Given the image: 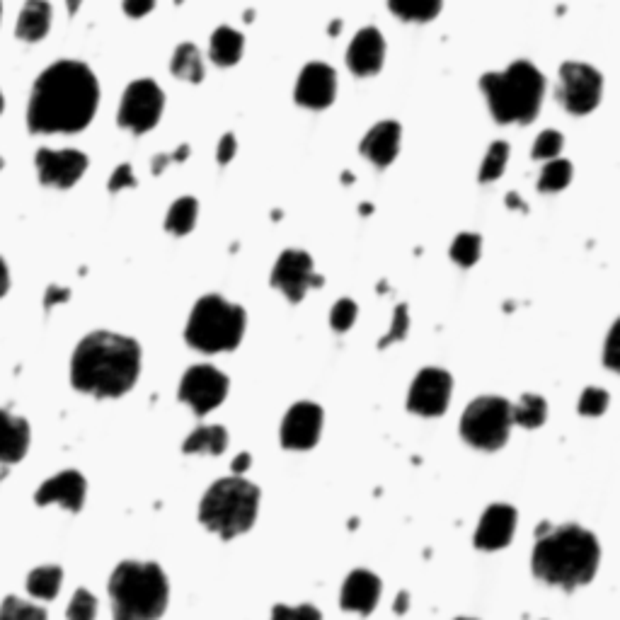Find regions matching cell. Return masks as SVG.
<instances>
[{
    "label": "cell",
    "mask_w": 620,
    "mask_h": 620,
    "mask_svg": "<svg viewBox=\"0 0 620 620\" xmlns=\"http://www.w3.org/2000/svg\"><path fill=\"white\" fill-rule=\"evenodd\" d=\"M100 83L80 61H56L34 83L27 126L32 134H78L93 122Z\"/></svg>",
    "instance_id": "obj_1"
},
{
    "label": "cell",
    "mask_w": 620,
    "mask_h": 620,
    "mask_svg": "<svg viewBox=\"0 0 620 620\" xmlns=\"http://www.w3.org/2000/svg\"><path fill=\"white\" fill-rule=\"evenodd\" d=\"M141 373V347L131 337L97 330L78 344L71 359V381L80 393L119 398L129 393Z\"/></svg>",
    "instance_id": "obj_2"
},
{
    "label": "cell",
    "mask_w": 620,
    "mask_h": 620,
    "mask_svg": "<svg viewBox=\"0 0 620 620\" xmlns=\"http://www.w3.org/2000/svg\"><path fill=\"white\" fill-rule=\"evenodd\" d=\"M538 543L533 548V574L550 587L574 591L599 572L601 545L587 528L562 524L558 528L543 524L536 531Z\"/></svg>",
    "instance_id": "obj_3"
},
{
    "label": "cell",
    "mask_w": 620,
    "mask_h": 620,
    "mask_svg": "<svg viewBox=\"0 0 620 620\" xmlns=\"http://www.w3.org/2000/svg\"><path fill=\"white\" fill-rule=\"evenodd\" d=\"M490 114L497 124H531L545 97V78L531 61H514L504 71H490L480 78Z\"/></svg>",
    "instance_id": "obj_4"
},
{
    "label": "cell",
    "mask_w": 620,
    "mask_h": 620,
    "mask_svg": "<svg viewBox=\"0 0 620 620\" xmlns=\"http://www.w3.org/2000/svg\"><path fill=\"white\" fill-rule=\"evenodd\" d=\"M114 620H158L170 601V584L155 562L126 560L109 579Z\"/></svg>",
    "instance_id": "obj_5"
},
{
    "label": "cell",
    "mask_w": 620,
    "mask_h": 620,
    "mask_svg": "<svg viewBox=\"0 0 620 620\" xmlns=\"http://www.w3.org/2000/svg\"><path fill=\"white\" fill-rule=\"evenodd\" d=\"M260 509V487L233 475L214 482L199 504V521L223 541L248 533Z\"/></svg>",
    "instance_id": "obj_6"
},
{
    "label": "cell",
    "mask_w": 620,
    "mask_h": 620,
    "mask_svg": "<svg viewBox=\"0 0 620 620\" xmlns=\"http://www.w3.org/2000/svg\"><path fill=\"white\" fill-rule=\"evenodd\" d=\"M248 315L243 306L226 301L223 296L209 294L194 303L189 313L185 340L189 347L204 354L233 352L243 342Z\"/></svg>",
    "instance_id": "obj_7"
},
{
    "label": "cell",
    "mask_w": 620,
    "mask_h": 620,
    "mask_svg": "<svg viewBox=\"0 0 620 620\" xmlns=\"http://www.w3.org/2000/svg\"><path fill=\"white\" fill-rule=\"evenodd\" d=\"M512 403L497 395H482L465 407L461 417V436L480 451L502 449L512 434Z\"/></svg>",
    "instance_id": "obj_8"
},
{
    "label": "cell",
    "mask_w": 620,
    "mask_h": 620,
    "mask_svg": "<svg viewBox=\"0 0 620 620\" xmlns=\"http://www.w3.org/2000/svg\"><path fill=\"white\" fill-rule=\"evenodd\" d=\"M604 97V76L594 66L582 61H567L560 66L558 100L570 114L584 117L601 105Z\"/></svg>",
    "instance_id": "obj_9"
},
{
    "label": "cell",
    "mask_w": 620,
    "mask_h": 620,
    "mask_svg": "<svg viewBox=\"0 0 620 620\" xmlns=\"http://www.w3.org/2000/svg\"><path fill=\"white\" fill-rule=\"evenodd\" d=\"M163 109V88L151 78H141L134 80V83L124 90L122 105H119L117 112V122L122 129L141 136L146 134V131L155 129V124L163 117Z\"/></svg>",
    "instance_id": "obj_10"
},
{
    "label": "cell",
    "mask_w": 620,
    "mask_h": 620,
    "mask_svg": "<svg viewBox=\"0 0 620 620\" xmlns=\"http://www.w3.org/2000/svg\"><path fill=\"white\" fill-rule=\"evenodd\" d=\"M272 286H277L286 301L301 303L308 291L320 289L325 279L315 272L313 257L306 250H284L272 267Z\"/></svg>",
    "instance_id": "obj_11"
},
{
    "label": "cell",
    "mask_w": 620,
    "mask_h": 620,
    "mask_svg": "<svg viewBox=\"0 0 620 620\" xmlns=\"http://www.w3.org/2000/svg\"><path fill=\"white\" fill-rule=\"evenodd\" d=\"M228 395V378L209 364H199L187 369L180 383V400L192 407L197 417L214 412Z\"/></svg>",
    "instance_id": "obj_12"
},
{
    "label": "cell",
    "mask_w": 620,
    "mask_h": 620,
    "mask_svg": "<svg viewBox=\"0 0 620 620\" xmlns=\"http://www.w3.org/2000/svg\"><path fill=\"white\" fill-rule=\"evenodd\" d=\"M453 378L444 369H422L412 381L410 395H407V410L419 417L444 415L451 403Z\"/></svg>",
    "instance_id": "obj_13"
},
{
    "label": "cell",
    "mask_w": 620,
    "mask_h": 620,
    "mask_svg": "<svg viewBox=\"0 0 620 620\" xmlns=\"http://www.w3.org/2000/svg\"><path fill=\"white\" fill-rule=\"evenodd\" d=\"M34 163H37L39 182L44 187L71 189L88 170V155L76 148H61V151L39 148Z\"/></svg>",
    "instance_id": "obj_14"
},
{
    "label": "cell",
    "mask_w": 620,
    "mask_h": 620,
    "mask_svg": "<svg viewBox=\"0 0 620 620\" xmlns=\"http://www.w3.org/2000/svg\"><path fill=\"white\" fill-rule=\"evenodd\" d=\"M323 434V407L308 403H296L286 412L281 422V446L289 451L313 449Z\"/></svg>",
    "instance_id": "obj_15"
},
{
    "label": "cell",
    "mask_w": 620,
    "mask_h": 620,
    "mask_svg": "<svg viewBox=\"0 0 620 620\" xmlns=\"http://www.w3.org/2000/svg\"><path fill=\"white\" fill-rule=\"evenodd\" d=\"M337 97V73L327 63L313 61L298 76L294 100L306 109H327Z\"/></svg>",
    "instance_id": "obj_16"
},
{
    "label": "cell",
    "mask_w": 620,
    "mask_h": 620,
    "mask_svg": "<svg viewBox=\"0 0 620 620\" xmlns=\"http://www.w3.org/2000/svg\"><path fill=\"white\" fill-rule=\"evenodd\" d=\"M386 61V39L376 27H364L354 34L347 49V66L354 76L371 78L376 76Z\"/></svg>",
    "instance_id": "obj_17"
},
{
    "label": "cell",
    "mask_w": 620,
    "mask_h": 620,
    "mask_svg": "<svg viewBox=\"0 0 620 620\" xmlns=\"http://www.w3.org/2000/svg\"><path fill=\"white\" fill-rule=\"evenodd\" d=\"M516 509L512 504H492L482 514L478 531H475V548L480 550H502L512 543L516 531Z\"/></svg>",
    "instance_id": "obj_18"
},
{
    "label": "cell",
    "mask_w": 620,
    "mask_h": 620,
    "mask_svg": "<svg viewBox=\"0 0 620 620\" xmlns=\"http://www.w3.org/2000/svg\"><path fill=\"white\" fill-rule=\"evenodd\" d=\"M400 143H403V126L393 122V119H386V122L373 124L371 129L366 131V136L361 139L359 151L369 163L383 170L398 158Z\"/></svg>",
    "instance_id": "obj_19"
},
{
    "label": "cell",
    "mask_w": 620,
    "mask_h": 620,
    "mask_svg": "<svg viewBox=\"0 0 620 620\" xmlns=\"http://www.w3.org/2000/svg\"><path fill=\"white\" fill-rule=\"evenodd\" d=\"M85 478L76 470H63V473L54 475V478L44 482L42 487L37 490L39 507H47V504H59V507L68 509V512H80L85 502Z\"/></svg>",
    "instance_id": "obj_20"
},
{
    "label": "cell",
    "mask_w": 620,
    "mask_h": 620,
    "mask_svg": "<svg viewBox=\"0 0 620 620\" xmlns=\"http://www.w3.org/2000/svg\"><path fill=\"white\" fill-rule=\"evenodd\" d=\"M381 599V579L369 570H354L344 579L342 587V608L344 611L369 616Z\"/></svg>",
    "instance_id": "obj_21"
},
{
    "label": "cell",
    "mask_w": 620,
    "mask_h": 620,
    "mask_svg": "<svg viewBox=\"0 0 620 620\" xmlns=\"http://www.w3.org/2000/svg\"><path fill=\"white\" fill-rule=\"evenodd\" d=\"M30 449V424L27 419L0 410V463L13 465L25 458Z\"/></svg>",
    "instance_id": "obj_22"
},
{
    "label": "cell",
    "mask_w": 620,
    "mask_h": 620,
    "mask_svg": "<svg viewBox=\"0 0 620 620\" xmlns=\"http://www.w3.org/2000/svg\"><path fill=\"white\" fill-rule=\"evenodd\" d=\"M51 30V5L47 0H27L17 17V39L22 42H42Z\"/></svg>",
    "instance_id": "obj_23"
},
{
    "label": "cell",
    "mask_w": 620,
    "mask_h": 620,
    "mask_svg": "<svg viewBox=\"0 0 620 620\" xmlns=\"http://www.w3.org/2000/svg\"><path fill=\"white\" fill-rule=\"evenodd\" d=\"M243 51H245V37L233 27L223 25L211 34V42H209V56L216 66L221 68H231L243 59Z\"/></svg>",
    "instance_id": "obj_24"
},
{
    "label": "cell",
    "mask_w": 620,
    "mask_h": 620,
    "mask_svg": "<svg viewBox=\"0 0 620 620\" xmlns=\"http://www.w3.org/2000/svg\"><path fill=\"white\" fill-rule=\"evenodd\" d=\"M170 71H172V76L187 80V83H202L204 61H202V54H199V49L189 42L180 44V47L172 51Z\"/></svg>",
    "instance_id": "obj_25"
},
{
    "label": "cell",
    "mask_w": 620,
    "mask_h": 620,
    "mask_svg": "<svg viewBox=\"0 0 620 620\" xmlns=\"http://www.w3.org/2000/svg\"><path fill=\"white\" fill-rule=\"evenodd\" d=\"M228 449V432L218 424L211 427H199L197 432L189 434L182 451L185 453H209V456H221Z\"/></svg>",
    "instance_id": "obj_26"
},
{
    "label": "cell",
    "mask_w": 620,
    "mask_h": 620,
    "mask_svg": "<svg viewBox=\"0 0 620 620\" xmlns=\"http://www.w3.org/2000/svg\"><path fill=\"white\" fill-rule=\"evenodd\" d=\"M197 216H199L197 199L180 197L168 209V216H165V231L172 235H187L194 226H197Z\"/></svg>",
    "instance_id": "obj_27"
},
{
    "label": "cell",
    "mask_w": 620,
    "mask_h": 620,
    "mask_svg": "<svg viewBox=\"0 0 620 620\" xmlns=\"http://www.w3.org/2000/svg\"><path fill=\"white\" fill-rule=\"evenodd\" d=\"M444 0H388L390 13L405 22H432Z\"/></svg>",
    "instance_id": "obj_28"
},
{
    "label": "cell",
    "mask_w": 620,
    "mask_h": 620,
    "mask_svg": "<svg viewBox=\"0 0 620 620\" xmlns=\"http://www.w3.org/2000/svg\"><path fill=\"white\" fill-rule=\"evenodd\" d=\"M61 582H63L61 567L44 565L30 572V577H27V591H30L32 596H37V599L51 601V599H56V594H59Z\"/></svg>",
    "instance_id": "obj_29"
},
{
    "label": "cell",
    "mask_w": 620,
    "mask_h": 620,
    "mask_svg": "<svg viewBox=\"0 0 620 620\" xmlns=\"http://www.w3.org/2000/svg\"><path fill=\"white\" fill-rule=\"evenodd\" d=\"M572 163L565 158L545 160L541 175H538V192H562L572 182Z\"/></svg>",
    "instance_id": "obj_30"
},
{
    "label": "cell",
    "mask_w": 620,
    "mask_h": 620,
    "mask_svg": "<svg viewBox=\"0 0 620 620\" xmlns=\"http://www.w3.org/2000/svg\"><path fill=\"white\" fill-rule=\"evenodd\" d=\"M548 417V403L541 398V395H524L519 403L512 405V419L514 424L524 429H538Z\"/></svg>",
    "instance_id": "obj_31"
},
{
    "label": "cell",
    "mask_w": 620,
    "mask_h": 620,
    "mask_svg": "<svg viewBox=\"0 0 620 620\" xmlns=\"http://www.w3.org/2000/svg\"><path fill=\"white\" fill-rule=\"evenodd\" d=\"M509 153H512V148H509L507 141L490 143V148H487L485 158H482V165H480L482 185H485V182H497L499 177L504 175V170H507V163H509Z\"/></svg>",
    "instance_id": "obj_32"
},
{
    "label": "cell",
    "mask_w": 620,
    "mask_h": 620,
    "mask_svg": "<svg viewBox=\"0 0 620 620\" xmlns=\"http://www.w3.org/2000/svg\"><path fill=\"white\" fill-rule=\"evenodd\" d=\"M480 250H482V238L478 233H461L456 235V240L451 243L449 255L458 267L468 269L473 267V264H478Z\"/></svg>",
    "instance_id": "obj_33"
},
{
    "label": "cell",
    "mask_w": 620,
    "mask_h": 620,
    "mask_svg": "<svg viewBox=\"0 0 620 620\" xmlns=\"http://www.w3.org/2000/svg\"><path fill=\"white\" fill-rule=\"evenodd\" d=\"M0 620H47V611L17 596H8L0 606Z\"/></svg>",
    "instance_id": "obj_34"
},
{
    "label": "cell",
    "mask_w": 620,
    "mask_h": 620,
    "mask_svg": "<svg viewBox=\"0 0 620 620\" xmlns=\"http://www.w3.org/2000/svg\"><path fill=\"white\" fill-rule=\"evenodd\" d=\"M562 146H565V139H562L560 131L555 129H545L541 131V134L536 136V141H533V160H553L558 158Z\"/></svg>",
    "instance_id": "obj_35"
},
{
    "label": "cell",
    "mask_w": 620,
    "mask_h": 620,
    "mask_svg": "<svg viewBox=\"0 0 620 620\" xmlns=\"http://www.w3.org/2000/svg\"><path fill=\"white\" fill-rule=\"evenodd\" d=\"M410 332V310H407L405 303H400L393 313V323H390V330L383 335V340L378 342V349H386L388 344L403 342Z\"/></svg>",
    "instance_id": "obj_36"
},
{
    "label": "cell",
    "mask_w": 620,
    "mask_h": 620,
    "mask_svg": "<svg viewBox=\"0 0 620 620\" xmlns=\"http://www.w3.org/2000/svg\"><path fill=\"white\" fill-rule=\"evenodd\" d=\"M68 620H95L97 616V601L88 589H78L73 594L71 604H68Z\"/></svg>",
    "instance_id": "obj_37"
},
{
    "label": "cell",
    "mask_w": 620,
    "mask_h": 620,
    "mask_svg": "<svg viewBox=\"0 0 620 620\" xmlns=\"http://www.w3.org/2000/svg\"><path fill=\"white\" fill-rule=\"evenodd\" d=\"M608 403H611V395L601 388H587L579 398V415L584 417H599L604 415Z\"/></svg>",
    "instance_id": "obj_38"
},
{
    "label": "cell",
    "mask_w": 620,
    "mask_h": 620,
    "mask_svg": "<svg viewBox=\"0 0 620 620\" xmlns=\"http://www.w3.org/2000/svg\"><path fill=\"white\" fill-rule=\"evenodd\" d=\"M357 323V303L352 298H342L332 306L330 313V325L335 327L337 332H347L349 327Z\"/></svg>",
    "instance_id": "obj_39"
},
{
    "label": "cell",
    "mask_w": 620,
    "mask_h": 620,
    "mask_svg": "<svg viewBox=\"0 0 620 620\" xmlns=\"http://www.w3.org/2000/svg\"><path fill=\"white\" fill-rule=\"evenodd\" d=\"M272 620H323L320 611L315 606H274Z\"/></svg>",
    "instance_id": "obj_40"
},
{
    "label": "cell",
    "mask_w": 620,
    "mask_h": 620,
    "mask_svg": "<svg viewBox=\"0 0 620 620\" xmlns=\"http://www.w3.org/2000/svg\"><path fill=\"white\" fill-rule=\"evenodd\" d=\"M136 185H139V182H136V175H134V170H131V165L122 163L119 168H114L107 187H109V192L117 194V192H122V189H131Z\"/></svg>",
    "instance_id": "obj_41"
},
{
    "label": "cell",
    "mask_w": 620,
    "mask_h": 620,
    "mask_svg": "<svg viewBox=\"0 0 620 620\" xmlns=\"http://www.w3.org/2000/svg\"><path fill=\"white\" fill-rule=\"evenodd\" d=\"M618 332H620V323H613L611 332H608V337H606V347H604V364H606L611 371H618V366H620Z\"/></svg>",
    "instance_id": "obj_42"
},
{
    "label": "cell",
    "mask_w": 620,
    "mask_h": 620,
    "mask_svg": "<svg viewBox=\"0 0 620 620\" xmlns=\"http://www.w3.org/2000/svg\"><path fill=\"white\" fill-rule=\"evenodd\" d=\"M238 153V141H235V134H223V139L218 141L216 148V160L218 165H228Z\"/></svg>",
    "instance_id": "obj_43"
},
{
    "label": "cell",
    "mask_w": 620,
    "mask_h": 620,
    "mask_svg": "<svg viewBox=\"0 0 620 620\" xmlns=\"http://www.w3.org/2000/svg\"><path fill=\"white\" fill-rule=\"evenodd\" d=\"M155 8V0H124V13L129 17H146Z\"/></svg>",
    "instance_id": "obj_44"
},
{
    "label": "cell",
    "mask_w": 620,
    "mask_h": 620,
    "mask_svg": "<svg viewBox=\"0 0 620 620\" xmlns=\"http://www.w3.org/2000/svg\"><path fill=\"white\" fill-rule=\"evenodd\" d=\"M68 298H71V291L68 289H63V286H49L47 296H44V308L51 310L54 306H59V303H66Z\"/></svg>",
    "instance_id": "obj_45"
},
{
    "label": "cell",
    "mask_w": 620,
    "mask_h": 620,
    "mask_svg": "<svg viewBox=\"0 0 620 620\" xmlns=\"http://www.w3.org/2000/svg\"><path fill=\"white\" fill-rule=\"evenodd\" d=\"M168 165H170V153H158V155H155V158H153V163H151L153 175H155V177L163 175Z\"/></svg>",
    "instance_id": "obj_46"
},
{
    "label": "cell",
    "mask_w": 620,
    "mask_h": 620,
    "mask_svg": "<svg viewBox=\"0 0 620 620\" xmlns=\"http://www.w3.org/2000/svg\"><path fill=\"white\" fill-rule=\"evenodd\" d=\"M8 289H10V269L3 257H0V298L8 294Z\"/></svg>",
    "instance_id": "obj_47"
},
{
    "label": "cell",
    "mask_w": 620,
    "mask_h": 620,
    "mask_svg": "<svg viewBox=\"0 0 620 620\" xmlns=\"http://www.w3.org/2000/svg\"><path fill=\"white\" fill-rule=\"evenodd\" d=\"M252 465V456L250 453H240V456H235V461H233V473L235 475H243L245 470H248Z\"/></svg>",
    "instance_id": "obj_48"
},
{
    "label": "cell",
    "mask_w": 620,
    "mask_h": 620,
    "mask_svg": "<svg viewBox=\"0 0 620 620\" xmlns=\"http://www.w3.org/2000/svg\"><path fill=\"white\" fill-rule=\"evenodd\" d=\"M187 155H189V146L187 143H182L180 148H175V151L170 153V163H185Z\"/></svg>",
    "instance_id": "obj_49"
},
{
    "label": "cell",
    "mask_w": 620,
    "mask_h": 620,
    "mask_svg": "<svg viewBox=\"0 0 620 620\" xmlns=\"http://www.w3.org/2000/svg\"><path fill=\"white\" fill-rule=\"evenodd\" d=\"M504 204L509 206V209H519V211H526V204L521 202L519 197H516V192H509L507 199H504Z\"/></svg>",
    "instance_id": "obj_50"
},
{
    "label": "cell",
    "mask_w": 620,
    "mask_h": 620,
    "mask_svg": "<svg viewBox=\"0 0 620 620\" xmlns=\"http://www.w3.org/2000/svg\"><path fill=\"white\" fill-rule=\"evenodd\" d=\"M407 606H410V596H407V591H400L398 594V601H395V613H405Z\"/></svg>",
    "instance_id": "obj_51"
},
{
    "label": "cell",
    "mask_w": 620,
    "mask_h": 620,
    "mask_svg": "<svg viewBox=\"0 0 620 620\" xmlns=\"http://www.w3.org/2000/svg\"><path fill=\"white\" fill-rule=\"evenodd\" d=\"M340 30H342V20H332V25L327 27L330 37H337V34H340Z\"/></svg>",
    "instance_id": "obj_52"
},
{
    "label": "cell",
    "mask_w": 620,
    "mask_h": 620,
    "mask_svg": "<svg viewBox=\"0 0 620 620\" xmlns=\"http://www.w3.org/2000/svg\"><path fill=\"white\" fill-rule=\"evenodd\" d=\"M80 3H83V0H66V8H68V13H71V15H76L78 10H80Z\"/></svg>",
    "instance_id": "obj_53"
},
{
    "label": "cell",
    "mask_w": 620,
    "mask_h": 620,
    "mask_svg": "<svg viewBox=\"0 0 620 620\" xmlns=\"http://www.w3.org/2000/svg\"><path fill=\"white\" fill-rule=\"evenodd\" d=\"M371 211H373V206H371V204H361V214H364V216H369Z\"/></svg>",
    "instance_id": "obj_54"
},
{
    "label": "cell",
    "mask_w": 620,
    "mask_h": 620,
    "mask_svg": "<svg viewBox=\"0 0 620 620\" xmlns=\"http://www.w3.org/2000/svg\"><path fill=\"white\" fill-rule=\"evenodd\" d=\"M3 109H5V100H3V93H0V114H3Z\"/></svg>",
    "instance_id": "obj_55"
},
{
    "label": "cell",
    "mask_w": 620,
    "mask_h": 620,
    "mask_svg": "<svg viewBox=\"0 0 620 620\" xmlns=\"http://www.w3.org/2000/svg\"><path fill=\"white\" fill-rule=\"evenodd\" d=\"M456 620H473V618H456Z\"/></svg>",
    "instance_id": "obj_56"
},
{
    "label": "cell",
    "mask_w": 620,
    "mask_h": 620,
    "mask_svg": "<svg viewBox=\"0 0 620 620\" xmlns=\"http://www.w3.org/2000/svg\"><path fill=\"white\" fill-rule=\"evenodd\" d=\"M0 15H3V5H0Z\"/></svg>",
    "instance_id": "obj_57"
},
{
    "label": "cell",
    "mask_w": 620,
    "mask_h": 620,
    "mask_svg": "<svg viewBox=\"0 0 620 620\" xmlns=\"http://www.w3.org/2000/svg\"><path fill=\"white\" fill-rule=\"evenodd\" d=\"M175 3H182V0H175Z\"/></svg>",
    "instance_id": "obj_58"
}]
</instances>
